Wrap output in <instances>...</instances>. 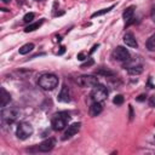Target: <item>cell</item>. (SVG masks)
<instances>
[{"instance_id":"6da1fadb","label":"cell","mask_w":155,"mask_h":155,"mask_svg":"<svg viewBox=\"0 0 155 155\" xmlns=\"http://www.w3.org/2000/svg\"><path fill=\"white\" fill-rule=\"evenodd\" d=\"M39 86L46 91H50V90H53L57 85H58V78L54 75V74H50V73H46V74H42L40 78H39Z\"/></svg>"},{"instance_id":"7a4b0ae2","label":"cell","mask_w":155,"mask_h":155,"mask_svg":"<svg viewBox=\"0 0 155 155\" xmlns=\"http://www.w3.org/2000/svg\"><path fill=\"white\" fill-rule=\"evenodd\" d=\"M69 120V115H67L65 113H59V114H56L51 121V125H52V128L54 131H61L63 130L65 126H67V122Z\"/></svg>"},{"instance_id":"3957f363","label":"cell","mask_w":155,"mask_h":155,"mask_svg":"<svg viewBox=\"0 0 155 155\" xmlns=\"http://www.w3.org/2000/svg\"><path fill=\"white\" fill-rule=\"evenodd\" d=\"M108 97V90L103 85H96L91 92V98L93 102H103Z\"/></svg>"},{"instance_id":"277c9868","label":"cell","mask_w":155,"mask_h":155,"mask_svg":"<svg viewBox=\"0 0 155 155\" xmlns=\"http://www.w3.org/2000/svg\"><path fill=\"white\" fill-rule=\"evenodd\" d=\"M33 127L28 122H19L18 126H17V130H16V136L17 138L19 139H27L28 137H30L33 134Z\"/></svg>"},{"instance_id":"5b68a950","label":"cell","mask_w":155,"mask_h":155,"mask_svg":"<svg viewBox=\"0 0 155 155\" xmlns=\"http://www.w3.org/2000/svg\"><path fill=\"white\" fill-rule=\"evenodd\" d=\"M19 115V110L17 108H13V107H8V108H5L1 113V116H2V120L6 124H12L17 120Z\"/></svg>"},{"instance_id":"8992f818","label":"cell","mask_w":155,"mask_h":155,"mask_svg":"<svg viewBox=\"0 0 155 155\" xmlns=\"http://www.w3.org/2000/svg\"><path fill=\"white\" fill-rule=\"evenodd\" d=\"M113 58L120 62H127L130 59V52L127 48L122 47V46H117L116 48H114L113 53H111Z\"/></svg>"},{"instance_id":"52a82bcc","label":"cell","mask_w":155,"mask_h":155,"mask_svg":"<svg viewBox=\"0 0 155 155\" xmlns=\"http://www.w3.org/2000/svg\"><path fill=\"white\" fill-rule=\"evenodd\" d=\"M76 82L82 87H94L98 85V80L93 75H81L78 78Z\"/></svg>"},{"instance_id":"ba28073f","label":"cell","mask_w":155,"mask_h":155,"mask_svg":"<svg viewBox=\"0 0 155 155\" xmlns=\"http://www.w3.org/2000/svg\"><path fill=\"white\" fill-rule=\"evenodd\" d=\"M80 127H81V124H80V122H74V124H71L70 126H68V128H67V131L64 132V136H63V139H68V138H70V137H73L74 134H76V133L79 132V130H80Z\"/></svg>"},{"instance_id":"9c48e42d","label":"cell","mask_w":155,"mask_h":155,"mask_svg":"<svg viewBox=\"0 0 155 155\" xmlns=\"http://www.w3.org/2000/svg\"><path fill=\"white\" fill-rule=\"evenodd\" d=\"M54 144H56V140H54L53 138L45 139L44 142H41V143L39 144V150H40V151H50V150L53 149Z\"/></svg>"},{"instance_id":"30bf717a","label":"cell","mask_w":155,"mask_h":155,"mask_svg":"<svg viewBox=\"0 0 155 155\" xmlns=\"http://www.w3.org/2000/svg\"><path fill=\"white\" fill-rule=\"evenodd\" d=\"M57 99H58L59 102H63V103H68V102L70 101V93H69V88H68L65 85H63V86H62V90H61V92L58 93Z\"/></svg>"},{"instance_id":"8fae6325","label":"cell","mask_w":155,"mask_h":155,"mask_svg":"<svg viewBox=\"0 0 155 155\" xmlns=\"http://www.w3.org/2000/svg\"><path fill=\"white\" fill-rule=\"evenodd\" d=\"M134 6H130V7H127L125 11H124V13H122V18L125 19V22L127 23V25L132 22V19H133V13H134Z\"/></svg>"},{"instance_id":"7c38bea8","label":"cell","mask_w":155,"mask_h":155,"mask_svg":"<svg viewBox=\"0 0 155 155\" xmlns=\"http://www.w3.org/2000/svg\"><path fill=\"white\" fill-rule=\"evenodd\" d=\"M102 110H103V107H102L101 102H93L90 107V115L91 116H97L102 113Z\"/></svg>"},{"instance_id":"4fadbf2b","label":"cell","mask_w":155,"mask_h":155,"mask_svg":"<svg viewBox=\"0 0 155 155\" xmlns=\"http://www.w3.org/2000/svg\"><path fill=\"white\" fill-rule=\"evenodd\" d=\"M124 42H125L127 46H130V47H133V48H137V47H138V44H137L134 36H133L131 33L125 34V36H124Z\"/></svg>"},{"instance_id":"5bb4252c","label":"cell","mask_w":155,"mask_h":155,"mask_svg":"<svg viewBox=\"0 0 155 155\" xmlns=\"http://www.w3.org/2000/svg\"><path fill=\"white\" fill-rule=\"evenodd\" d=\"M10 101H11L10 93L4 87H1V102H0V105L4 108V107L7 105V103H10Z\"/></svg>"},{"instance_id":"9a60e30c","label":"cell","mask_w":155,"mask_h":155,"mask_svg":"<svg viewBox=\"0 0 155 155\" xmlns=\"http://www.w3.org/2000/svg\"><path fill=\"white\" fill-rule=\"evenodd\" d=\"M42 23H44V19H40V21H38V22H34V23H31V24H28V25L24 28V31H25V33H29V31H34V30L39 29V27H40Z\"/></svg>"},{"instance_id":"2e32d148","label":"cell","mask_w":155,"mask_h":155,"mask_svg":"<svg viewBox=\"0 0 155 155\" xmlns=\"http://www.w3.org/2000/svg\"><path fill=\"white\" fill-rule=\"evenodd\" d=\"M127 70L131 75H139V74H142L143 68H142V65H130L127 68Z\"/></svg>"},{"instance_id":"e0dca14e","label":"cell","mask_w":155,"mask_h":155,"mask_svg":"<svg viewBox=\"0 0 155 155\" xmlns=\"http://www.w3.org/2000/svg\"><path fill=\"white\" fill-rule=\"evenodd\" d=\"M34 48V44H31V42H28V44H25V45H23L19 50H18V52L21 53V54H27V53H29L31 50Z\"/></svg>"},{"instance_id":"ac0fdd59","label":"cell","mask_w":155,"mask_h":155,"mask_svg":"<svg viewBox=\"0 0 155 155\" xmlns=\"http://www.w3.org/2000/svg\"><path fill=\"white\" fill-rule=\"evenodd\" d=\"M147 48L149 51H155V34L151 35L147 41Z\"/></svg>"},{"instance_id":"d6986e66","label":"cell","mask_w":155,"mask_h":155,"mask_svg":"<svg viewBox=\"0 0 155 155\" xmlns=\"http://www.w3.org/2000/svg\"><path fill=\"white\" fill-rule=\"evenodd\" d=\"M114 7V5H111V6H109V7H107V8H102V10H99V11H97V12H94V13H92V18H94V17H98V16H102V15H104V13H108L111 8Z\"/></svg>"},{"instance_id":"ffe728a7","label":"cell","mask_w":155,"mask_h":155,"mask_svg":"<svg viewBox=\"0 0 155 155\" xmlns=\"http://www.w3.org/2000/svg\"><path fill=\"white\" fill-rule=\"evenodd\" d=\"M113 103L116 104V105H121V104L124 103V96H121V94H116V96L114 97V99H113Z\"/></svg>"},{"instance_id":"44dd1931","label":"cell","mask_w":155,"mask_h":155,"mask_svg":"<svg viewBox=\"0 0 155 155\" xmlns=\"http://www.w3.org/2000/svg\"><path fill=\"white\" fill-rule=\"evenodd\" d=\"M34 17H35V15H34L33 12H29V13H27V15L23 17V21H24L25 23H29V22H31V21L34 19Z\"/></svg>"},{"instance_id":"7402d4cb","label":"cell","mask_w":155,"mask_h":155,"mask_svg":"<svg viewBox=\"0 0 155 155\" xmlns=\"http://www.w3.org/2000/svg\"><path fill=\"white\" fill-rule=\"evenodd\" d=\"M96 73H97V74H101V75H105V76H107V75H114V73L110 71V70H108V69H107V70H105V69H97Z\"/></svg>"},{"instance_id":"603a6c76","label":"cell","mask_w":155,"mask_h":155,"mask_svg":"<svg viewBox=\"0 0 155 155\" xmlns=\"http://www.w3.org/2000/svg\"><path fill=\"white\" fill-rule=\"evenodd\" d=\"M93 63H94V62H93V59H92V58H90L87 62H85V63H82V64H81V68H87V67H91V65H93Z\"/></svg>"},{"instance_id":"cb8c5ba5","label":"cell","mask_w":155,"mask_h":155,"mask_svg":"<svg viewBox=\"0 0 155 155\" xmlns=\"http://www.w3.org/2000/svg\"><path fill=\"white\" fill-rule=\"evenodd\" d=\"M149 105H150V107H155V94L150 97V99H149Z\"/></svg>"},{"instance_id":"d4e9b609","label":"cell","mask_w":155,"mask_h":155,"mask_svg":"<svg viewBox=\"0 0 155 155\" xmlns=\"http://www.w3.org/2000/svg\"><path fill=\"white\" fill-rule=\"evenodd\" d=\"M150 16H151V19H153V22L155 23V6L151 8V12H150Z\"/></svg>"},{"instance_id":"484cf974","label":"cell","mask_w":155,"mask_h":155,"mask_svg":"<svg viewBox=\"0 0 155 155\" xmlns=\"http://www.w3.org/2000/svg\"><path fill=\"white\" fill-rule=\"evenodd\" d=\"M78 59H80V61H84V59H85V54H84L82 52H81V53H79V54H78Z\"/></svg>"},{"instance_id":"4316f807","label":"cell","mask_w":155,"mask_h":155,"mask_svg":"<svg viewBox=\"0 0 155 155\" xmlns=\"http://www.w3.org/2000/svg\"><path fill=\"white\" fill-rule=\"evenodd\" d=\"M98 46H99V45H98V44H97V45H94V46H93V47H92V50H91V51H90V53H93V52H94V51H96V48H98Z\"/></svg>"},{"instance_id":"83f0119b","label":"cell","mask_w":155,"mask_h":155,"mask_svg":"<svg viewBox=\"0 0 155 155\" xmlns=\"http://www.w3.org/2000/svg\"><path fill=\"white\" fill-rule=\"evenodd\" d=\"M144 99H145V96H144V94H140V96L137 98V101H139V102H140V101H144Z\"/></svg>"},{"instance_id":"f1b7e54d","label":"cell","mask_w":155,"mask_h":155,"mask_svg":"<svg viewBox=\"0 0 155 155\" xmlns=\"http://www.w3.org/2000/svg\"><path fill=\"white\" fill-rule=\"evenodd\" d=\"M11 0H2V2H5V4H7V2H10Z\"/></svg>"},{"instance_id":"f546056e","label":"cell","mask_w":155,"mask_h":155,"mask_svg":"<svg viewBox=\"0 0 155 155\" xmlns=\"http://www.w3.org/2000/svg\"><path fill=\"white\" fill-rule=\"evenodd\" d=\"M38 1H39V0H38Z\"/></svg>"}]
</instances>
